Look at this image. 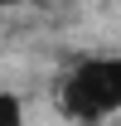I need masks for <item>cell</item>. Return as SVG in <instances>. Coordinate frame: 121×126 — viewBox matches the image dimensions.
<instances>
[{"mask_svg": "<svg viewBox=\"0 0 121 126\" xmlns=\"http://www.w3.org/2000/svg\"><path fill=\"white\" fill-rule=\"evenodd\" d=\"M116 107H121V58L82 63L68 78V87H63V111L73 121H102Z\"/></svg>", "mask_w": 121, "mask_h": 126, "instance_id": "1", "label": "cell"}, {"mask_svg": "<svg viewBox=\"0 0 121 126\" xmlns=\"http://www.w3.org/2000/svg\"><path fill=\"white\" fill-rule=\"evenodd\" d=\"M19 116H24V111H19V97L0 92V126H19Z\"/></svg>", "mask_w": 121, "mask_h": 126, "instance_id": "2", "label": "cell"}, {"mask_svg": "<svg viewBox=\"0 0 121 126\" xmlns=\"http://www.w3.org/2000/svg\"><path fill=\"white\" fill-rule=\"evenodd\" d=\"M5 5H19V0H0V10H5Z\"/></svg>", "mask_w": 121, "mask_h": 126, "instance_id": "3", "label": "cell"}, {"mask_svg": "<svg viewBox=\"0 0 121 126\" xmlns=\"http://www.w3.org/2000/svg\"><path fill=\"white\" fill-rule=\"evenodd\" d=\"M39 5H63V0H39Z\"/></svg>", "mask_w": 121, "mask_h": 126, "instance_id": "4", "label": "cell"}]
</instances>
